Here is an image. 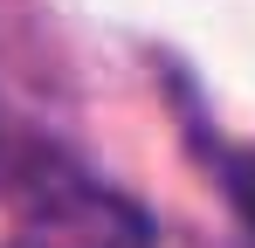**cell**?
<instances>
[{
  "instance_id": "obj_1",
  "label": "cell",
  "mask_w": 255,
  "mask_h": 248,
  "mask_svg": "<svg viewBox=\"0 0 255 248\" xmlns=\"http://www.w3.org/2000/svg\"><path fill=\"white\" fill-rule=\"evenodd\" d=\"M7 248H152V221L125 193L55 172V179H35Z\"/></svg>"
},
{
  "instance_id": "obj_2",
  "label": "cell",
  "mask_w": 255,
  "mask_h": 248,
  "mask_svg": "<svg viewBox=\"0 0 255 248\" xmlns=\"http://www.w3.org/2000/svg\"><path fill=\"white\" fill-rule=\"evenodd\" d=\"M221 179H228V200H235V214L249 221V235H255V145L221 152Z\"/></svg>"
}]
</instances>
